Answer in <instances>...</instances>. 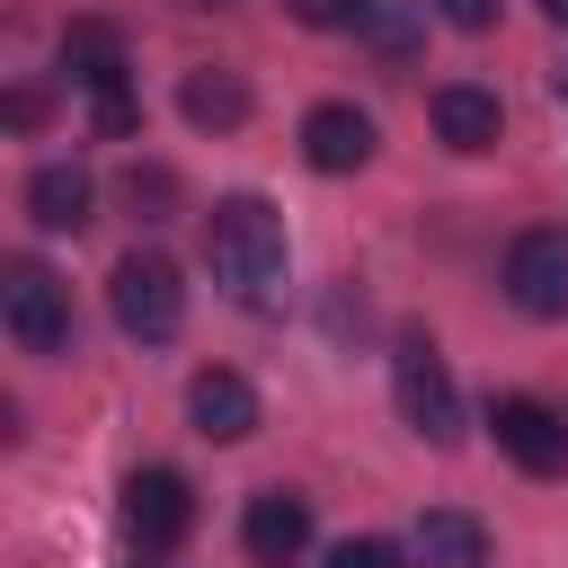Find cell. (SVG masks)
<instances>
[{
    "label": "cell",
    "mask_w": 568,
    "mask_h": 568,
    "mask_svg": "<svg viewBox=\"0 0 568 568\" xmlns=\"http://www.w3.org/2000/svg\"><path fill=\"white\" fill-rule=\"evenodd\" d=\"M89 115H98V133H106V142H124V133L142 124V106H133V89H98V98H89Z\"/></svg>",
    "instance_id": "18"
},
{
    "label": "cell",
    "mask_w": 568,
    "mask_h": 568,
    "mask_svg": "<svg viewBox=\"0 0 568 568\" xmlns=\"http://www.w3.org/2000/svg\"><path fill=\"white\" fill-rule=\"evenodd\" d=\"M124 524H133L142 550H178L195 532V488L178 470H133L124 479Z\"/></svg>",
    "instance_id": "7"
},
{
    "label": "cell",
    "mask_w": 568,
    "mask_h": 568,
    "mask_svg": "<svg viewBox=\"0 0 568 568\" xmlns=\"http://www.w3.org/2000/svg\"><path fill=\"white\" fill-rule=\"evenodd\" d=\"M0 115H9L18 133H36V124H44V89H9V106H0Z\"/></svg>",
    "instance_id": "22"
},
{
    "label": "cell",
    "mask_w": 568,
    "mask_h": 568,
    "mask_svg": "<svg viewBox=\"0 0 568 568\" xmlns=\"http://www.w3.org/2000/svg\"><path fill=\"white\" fill-rule=\"evenodd\" d=\"M302 160H311V169H328V178L364 169V160H373V115H364V106H346V98L311 106V115H302Z\"/></svg>",
    "instance_id": "11"
},
{
    "label": "cell",
    "mask_w": 568,
    "mask_h": 568,
    "mask_svg": "<svg viewBox=\"0 0 568 568\" xmlns=\"http://www.w3.org/2000/svg\"><path fill=\"white\" fill-rule=\"evenodd\" d=\"M186 9H222V0H186Z\"/></svg>",
    "instance_id": "25"
},
{
    "label": "cell",
    "mask_w": 568,
    "mask_h": 568,
    "mask_svg": "<svg viewBox=\"0 0 568 568\" xmlns=\"http://www.w3.org/2000/svg\"><path fill=\"white\" fill-rule=\"evenodd\" d=\"M426 115H435L444 151H497V133H506L497 89H479V80H444V89L426 98Z\"/></svg>",
    "instance_id": "10"
},
{
    "label": "cell",
    "mask_w": 568,
    "mask_h": 568,
    "mask_svg": "<svg viewBox=\"0 0 568 568\" xmlns=\"http://www.w3.org/2000/svg\"><path fill=\"white\" fill-rule=\"evenodd\" d=\"M89 204H98V186H89L71 160H44V169L27 178V213H36V231H89Z\"/></svg>",
    "instance_id": "14"
},
{
    "label": "cell",
    "mask_w": 568,
    "mask_h": 568,
    "mask_svg": "<svg viewBox=\"0 0 568 568\" xmlns=\"http://www.w3.org/2000/svg\"><path fill=\"white\" fill-rule=\"evenodd\" d=\"M178 115H186L195 133H231V124L248 115L240 71H213V62H204V71H186V80H178Z\"/></svg>",
    "instance_id": "15"
},
{
    "label": "cell",
    "mask_w": 568,
    "mask_h": 568,
    "mask_svg": "<svg viewBox=\"0 0 568 568\" xmlns=\"http://www.w3.org/2000/svg\"><path fill=\"white\" fill-rule=\"evenodd\" d=\"M204 257L240 302H266V284L284 275V213L266 195H213L204 213Z\"/></svg>",
    "instance_id": "1"
},
{
    "label": "cell",
    "mask_w": 568,
    "mask_h": 568,
    "mask_svg": "<svg viewBox=\"0 0 568 568\" xmlns=\"http://www.w3.org/2000/svg\"><path fill=\"white\" fill-rule=\"evenodd\" d=\"M355 36L382 53V62H408L426 44V0H355Z\"/></svg>",
    "instance_id": "16"
},
{
    "label": "cell",
    "mask_w": 568,
    "mask_h": 568,
    "mask_svg": "<svg viewBox=\"0 0 568 568\" xmlns=\"http://www.w3.org/2000/svg\"><path fill=\"white\" fill-rule=\"evenodd\" d=\"M302 27H355V0H284Z\"/></svg>",
    "instance_id": "20"
},
{
    "label": "cell",
    "mask_w": 568,
    "mask_h": 568,
    "mask_svg": "<svg viewBox=\"0 0 568 568\" xmlns=\"http://www.w3.org/2000/svg\"><path fill=\"white\" fill-rule=\"evenodd\" d=\"M62 71L98 98V89H124L133 62H124V36H115L106 18H71V27H62Z\"/></svg>",
    "instance_id": "13"
},
{
    "label": "cell",
    "mask_w": 568,
    "mask_h": 568,
    "mask_svg": "<svg viewBox=\"0 0 568 568\" xmlns=\"http://www.w3.org/2000/svg\"><path fill=\"white\" fill-rule=\"evenodd\" d=\"M124 204H133V222H169V213H178V178H169L160 160H133V169H124Z\"/></svg>",
    "instance_id": "17"
},
{
    "label": "cell",
    "mask_w": 568,
    "mask_h": 568,
    "mask_svg": "<svg viewBox=\"0 0 568 568\" xmlns=\"http://www.w3.org/2000/svg\"><path fill=\"white\" fill-rule=\"evenodd\" d=\"M390 399H399L408 435H426L435 453L462 444V390H453V373H444V355H435L426 328H408V337L390 346Z\"/></svg>",
    "instance_id": "2"
},
{
    "label": "cell",
    "mask_w": 568,
    "mask_h": 568,
    "mask_svg": "<svg viewBox=\"0 0 568 568\" xmlns=\"http://www.w3.org/2000/svg\"><path fill=\"white\" fill-rule=\"evenodd\" d=\"M541 18H550V27H568V0H541Z\"/></svg>",
    "instance_id": "23"
},
{
    "label": "cell",
    "mask_w": 568,
    "mask_h": 568,
    "mask_svg": "<svg viewBox=\"0 0 568 568\" xmlns=\"http://www.w3.org/2000/svg\"><path fill=\"white\" fill-rule=\"evenodd\" d=\"M488 426H497V453H506L524 479H568V417H559L550 399L506 390V399L488 408Z\"/></svg>",
    "instance_id": "5"
},
{
    "label": "cell",
    "mask_w": 568,
    "mask_h": 568,
    "mask_svg": "<svg viewBox=\"0 0 568 568\" xmlns=\"http://www.w3.org/2000/svg\"><path fill=\"white\" fill-rule=\"evenodd\" d=\"M240 550H248L257 568H293V559L311 550V497H293V488H257L248 515H240Z\"/></svg>",
    "instance_id": "8"
},
{
    "label": "cell",
    "mask_w": 568,
    "mask_h": 568,
    "mask_svg": "<svg viewBox=\"0 0 568 568\" xmlns=\"http://www.w3.org/2000/svg\"><path fill=\"white\" fill-rule=\"evenodd\" d=\"M328 568H408V550L364 532V541H337V550H328Z\"/></svg>",
    "instance_id": "19"
},
{
    "label": "cell",
    "mask_w": 568,
    "mask_h": 568,
    "mask_svg": "<svg viewBox=\"0 0 568 568\" xmlns=\"http://www.w3.org/2000/svg\"><path fill=\"white\" fill-rule=\"evenodd\" d=\"M550 89H559V98H568V62H559V71H550Z\"/></svg>",
    "instance_id": "24"
},
{
    "label": "cell",
    "mask_w": 568,
    "mask_h": 568,
    "mask_svg": "<svg viewBox=\"0 0 568 568\" xmlns=\"http://www.w3.org/2000/svg\"><path fill=\"white\" fill-rule=\"evenodd\" d=\"M186 417H195L204 444H248V435H257V390H248L231 364H204V373L186 382Z\"/></svg>",
    "instance_id": "9"
},
{
    "label": "cell",
    "mask_w": 568,
    "mask_h": 568,
    "mask_svg": "<svg viewBox=\"0 0 568 568\" xmlns=\"http://www.w3.org/2000/svg\"><path fill=\"white\" fill-rule=\"evenodd\" d=\"M506 293L532 320H568V231H524L506 248Z\"/></svg>",
    "instance_id": "6"
},
{
    "label": "cell",
    "mask_w": 568,
    "mask_h": 568,
    "mask_svg": "<svg viewBox=\"0 0 568 568\" xmlns=\"http://www.w3.org/2000/svg\"><path fill=\"white\" fill-rule=\"evenodd\" d=\"M106 311H115L124 337L160 346V337H178V320H186V284H178V266H169L160 248H133V257H115V275H106Z\"/></svg>",
    "instance_id": "3"
},
{
    "label": "cell",
    "mask_w": 568,
    "mask_h": 568,
    "mask_svg": "<svg viewBox=\"0 0 568 568\" xmlns=\"http://www.w3.org/2000/svg\"><path fill=\"white\" fill-rule=\"evenodd\" d=\"M435 9H444V18L462 27V36H479V27H497V0H435Z\"/></svg>",
    "instance_id": "21"
},
{
    "label": "cell",
    "mask_w": 568,
    "mask_h": 568,
    "mask_svg": "<svg viewBox=\"0 0 568 568\" xmlns=\"http://www.w3.org/2000/svg\"><path fill=\"white\" fill-rule=\"evenodd\" d=\"M0 320H9V337H18L27 355H62V346H71V293H62L53 266H36V257H9V266H0Z\"/></svg>",
    "instance_id": "4"
},
{
    "label": "cell",
    "mask_w": 568,
    "mask_h": 568,
    "mask_svg": "<svg viewBox=\"0 0 568 568\" xmlns=\"http://www.w3.org/2000/svg\"><path fill=\"white\" fill-rule=\"evenodd\" d=\"M408 559L417 568H488V524L462 515V506H426L417 532H408Z\"/></svg>",
    "instance_id": "12"
}]
</instances>
